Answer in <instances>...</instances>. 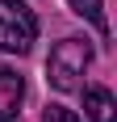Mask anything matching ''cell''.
<instances>
[{
  "mask_svg": "<svg viewBox=\"0 0 117 122\" xmlns=\"http://www.w3.org/2000/svg\"><path fill=\"white\" fill-rule=\"evenodd\" d=\"M88 63H92V46L84 38H63L46 59V80L58 93H71V88H80V76Z\"/></svg>",
  "mask_w": 117,
  "mask_h": 122,
  "instance_id": "1",
  "label": "cell"
},
{
  "mask_svg": "<svg viewBox=\"0 0 117 122\" xmlns=\"http://www.w3.org/2000/svg\"><path fill=\"white\" fill-rule=\"evenodd\" d=\"M38 38V17L25 0H0V51L25 55Z\"/></svg>",
  "mask_w": 117,
  "mask_h": 122,
  "instance_id": "2",
  "label": "cell"
},
{
  "mask_svg": "<svg viewBox=\"0 0 117 122\" xmlns=\"http://www.w3.org/2000/svg\"><path fill=\"white\" fill-rule=\"evenodd\" d=\"M21 97H25V80L13 67H0V122H13L21 114Z\"/></svg>",
  "mask_w": 117,
  "mask_h": 122,
  "instance_id": "3",
  "label": "cell"
},
{
  "mask_svg": "<svg viewBox=\"0 0 117 122\" xmlns=\"http://www.w3.org/2000/svg\"><path fill=\"white\" fill-rule=\"evenodd\" d=\"M84 110H88L92 122H113V118H117V101H113L109 88L92 84V88H84Z\"/></svg>",
  "mask_w": 117,
  "mask_h": 122,
  "instance_id": "4",
  "label": "cell"
},
{
  "mask_svg": "<svg viewBox=\"0 0 117 122\" xmlns=\"http://www.w3.org/2000/svg\"><path fill=\"white\" fill-rule=\"evenodd\" d=\"M67 4H71V13H75V17L92 21L96 30H100V34H109V21H105V4H100V0H67Z\"/></svg>",
  "mask_w": 117,
  "mask_h": 122,
  "instance_id": "5",
  "label": "cell"
},
{
  "mask_svg": "<svg viewBox=\"0 0 117 122\" xmlns=\"http://www.w3.org/2000/svg\"><path fill=\"white\" fill-rule=\"evenodd\" d=\"M42 122H80V114L67 110V105H46L42 110Z\"/></svg>",
  "mask_w": 117,
  "mask_h": 122,
  "instance_id": "6",
  "label": "cell"
}]
</instances>
